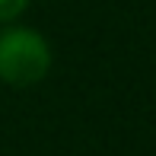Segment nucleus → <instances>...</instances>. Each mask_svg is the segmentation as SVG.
Here are the masks:
<instances>
[{"mask_svg":"<svg viewBox=\"0 0 156 156\" xmlns=\"http://www.w3.org/2000/svg\"><path fill=\"white\" fill-rule=\"evenodd\" d=\"M54 67L51 41L35 26L6 23L0 26V83L13 89H29L41 83Z\"/></svg>","mask_w":156,"mask_h":156,"instance_id":"obj_1","label":"nucleus"},{"mask_svg":"<svg viewBox=\"0 0 156 156\" xmlns=\"http://www.w3.org/2000/svg\"><path fill=\"white\" fill-rule=\"evenodd\" d=\"M29 6H32V0H0V26L23 19V13Z\"/></svg>","mask_w":156,"mask_h":156,"instance_id":"obj_2","label":"nucleus"}]
</instances>
